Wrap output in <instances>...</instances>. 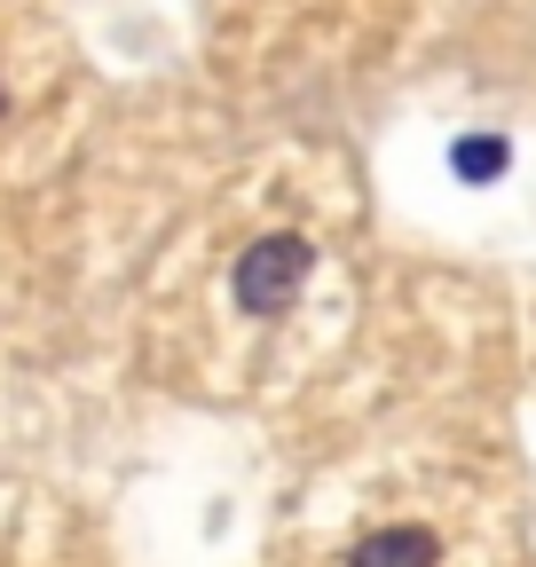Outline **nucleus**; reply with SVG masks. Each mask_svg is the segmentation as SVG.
Here are the masks:
<instances>
[{
	"instance_id": "obj_1",
	"label": "nucleus",
	"mask_w": 536,
	"mask_h": 567,
	"mask_svg": "<svg viewBox=\"0 0 536 567\" xmlns=\"http://www.w3.org/2000/svg\"><path fill=\"white\" fill-rule=\"evenodd\" d=\"M316 268V245L308 237H260L252 252H237V276H229V292L245 316H285L300 300V284Z\"/></svg>"
},
{
	"instance_id": "obj_2",
	"label": "nucleus",
	"mask_w": 536,
	"mask_h": 567,
	"mask_svg": "<svg viewBox=\"0 0 536 567\" xmlns=\"http://www.w3.org/2000/svg\"><path fill=\"white\" fill-rule=\"evenodd\" d=\"M434 559H442V544L426 528H371L348 567H434Z\"/></svg>"
},
{
	"instance_id": "obj_3",
	"label": "nucleus",
	"mask_w": 536,
	"mask_h": 567,
	"mask_svg": "<svg viewBox=\"0 0 536 567\" xmlns=\"http://www.w3.org/2000/svg\"><path fill=\"white\" fill-rule=\"evenodd\" d=\"M450 166H457V182H497L513 166V142L505 134H457L450 142Z\"/></svg>"
},
{
	"instance_id": "obj_4",
	"label": "nucleus",
	"mask_w": 536,
	"mask_h": 567,
	"mask_svg": "<svg viewBox=\"0 0 536 567\" xmlns=\"http://www.w3.org/2000/svg\"><path fill=\"white\" fill-rule=\"evenodd\" d=\"M0 111H9V95H0Z\"/></svg>"
}]
</instances>
